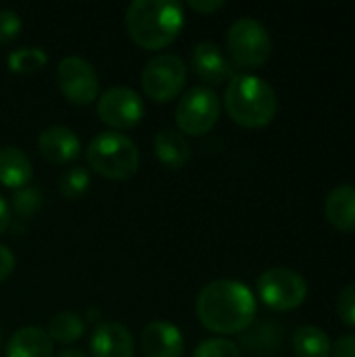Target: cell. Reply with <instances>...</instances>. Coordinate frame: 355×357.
Instances as JSON below:
<instances>
[{
	"mask_svg": "<svg viewBox=\"0 0 355 357\" xmlns=\"http://www.w3.org/2000/svg\"><path fill=\"white\" fill-rule=\"evenodd\" d=\"M199 322L216 335L245 333L257 314V301L251 289L239 280H213L197 297Z\"/></svg>",
	"mask_w": 355,
	"mask_h": 357,
	"instance_id": "1",
	"label": "cell"
},
{
	"mask_svg": "<svg viewBox=\"0 0 355 357\" xmlns=\"http://www.w3.org/2000/svg\"><path fill=\"white\" fill-rule=\"evenodd\" d=\"M184 27V13L178 2L134 0L126 10V29L132 42L144 50L167 48Z\"/></svg>",
	"mask_w": 355,
	"mask_h": 357,
	"instance_id": "2",
	"label": "cell"
},
{
	"mask_svg": "<svg viewBox=\"0 0 355 357\" xmlns=\"http://www.w3.org/2000/svg\"><path fill=\"white\" fill-rule=\"evenodd\" d=\"M224 107L234 123L259 130L274 121L278 113V96L266 79L236 73L226 86Z\"/></svg>",
	"mask_w": 355,
	"mask_h": 357,
	"instance_id": "3",
	"label": "cell"
},
{
	"mask_svg": "<svg viewBox=\"0 0 355 357\" xmlns=\"http://www.w3.org/2000/svg\"><path fill=\"white\" fill-rule=\"evenodd\" d=\"M86 163L105 180L126 182L138 174L140 151L128 136L107 130L90 140L86 149Z\"/></svg>",
	"mask_w": 355,
	"mask_h": 357,
	"instance_id": "4",
	"label": "cell"
},
{
	"mask_svg": "<svg viewBox=\"0 0 355 357\" xmlns=\"http://www.w3.org/2000/svg\"><path fill=\"white\" fill-rule=\"evenodd\" d=\"M226 44L230 61L241 69L264 67L272 56V38L266 25L253 17L236 19L226 33Z\"/></svg>",
	"mask_w": 355,
	"mask_h": 357,
	"instance_id": "5",
	"label": "cell"
},
{
	"mask_svg": "<svg viewBox=\"0 0 355 357\" xmlns=\"http://www.w3.org/2000/svg\"><path fill=\"white\" fill-rule=\"evenodd\" d=\"M186 63L174 52H161L146 61L140 73V86L153 102H169L186 86Z\"/></svg>",
	"mask_w": 355,
	"mask_h": 357,
	"instance_id": "6",
	"label": "cell"
},
{
	"mask_svg": "<svg viewBox=\"0 0 355 357\" xmlns=\"http://www.w3.org/2000/svg\"><path fill=\"white\" fill-rule=\"evenodd\" d=\"M220 119V98L209 86H192L188 88L178 107H176V123L184 136H203L209 134Z\"/></svg>",
	"mask_w": 355,
	"mask_h": 357,
	"instance_id": "7",
	"label": "cell"
},
{
	"mask_svg": "<svg viewBox=\"0 0 355 357\" xmlns=\"http://www.w3.org/2000/svg\"><path fill=\"white\" fill-rule=\"evenodd\" d=\"M259 299L276 312L297 310L308 297V282L289 268H270L257 278Z\"/></svg>",
	"mask_w": 355,
	"mask_h": 357,
	"instance_id": "8",
	"label": "cell"
},
{
	"mask_svg": "<svg viewBox=\"0 0 355 357\" xmlns=\"http://www.w3.org/2000/svg\"><path fill=\"white\" fill-rule=\"evenodd\" d=\"M56 84L63 96L75 107H86L100 96L98 73L84 56L61 59L56 65Z\"/></svg>",
	"mask_w": 355,
	"mask_h": 357,
	"instance_id": "9",
	"label": "cell"
},
{
	"mask_svg": "<svg viewBox=\"0 0 355 357\" xmlns=\"http://www.w3.org/2000/svg\"><path fill=\"white\" fill-rule=\"evenodd\" d=\"M98 119L109 126L113 132L136 128L144 117V100L142 96L128 86L107 88L96 100Z\"/></svg>",
	"mask_w": 355,
	"mask_h": 357,
	"instance_id": "10",
	"label": "cell"
},
{
	"mask_svg": "<svg viewBox=\"0 0 355 357\" xmlns=\"http://www.w3.org/2000/svg\"><path fill=\"white\" fill-rule=\"evenodd\" d=\"M190 63L195 73L205 84H224L236 75L234 63L226 56V52L213 42H199L192 48Z\"/></svg>",
	"mask_w": 355,
	"mask_h": 357,
	"instance_id": "11",
	"label": "cell"
},
{
	"mask_svg": "<svg viewBox=\"0 0 355 357\" xmlns=\"http://www.w3.org/2000/svg\"><path fill=\"white\" fill-rule=\"evenodd\" d=\"M38 153L52 165H67L82 153V140L67 126H50L38 136Z\"/></svg>",
	"mask_w": 355,
	"mask_h": 357,
	"instance_id": "12",
	"label": "cell"
},
{
	"mask_svg": "<svg viewBox=\"0 0 355 357\" xmlns=\"http://www.w3.org/2000/svg\"><path fill=\"white\" fill-rule=\"evenodd\" d=\"M140 349L146 357H182L184 339L178 326L163 320H153L140 333Z\"/></svg>",
	"mask_w": 355,
	"mask_h": 357,
	"instance_id": "13",
	"label": "cell"
},
{
	"mask_svg": "<svg viewBox=\"0 0 355 357\" xmlns=\"http://www.w3.org/2000/svg\"><path fill=\"white\" fill-rule=\"evenodd\" d=\"M92 357H134V337L119 322H100L90 335Z\"/></svg>",
	"mask_w": 355,
	"mask_h": 357,
	"instance_id": "14",
	"label": "cell"
},
{
	"mask_svg": "<svg viewBox=\"0 0 355 357\" xmlns=\"http://www.w3.org/2000/svg\"><path fill=\"white\" fill-rule=\"evenodd\" d=\"M324 215L328 224L339 232H355V186L339 184L324 201Z\"/></svg>",
	"mask_w": 355,
	"mask_h": 357,
	"instance_id": "15",
	"label": "cell"
},
{
	"mask_svg": "<svg viewBox=\"0 0 355 357\" xmlns=\"http://www.w3.org/2000/svg\"><path fill=\"white\" fill-rule=\"evenodd\" d=\"M6 357H54V343L40 326H23L15 331L4 349Z\"/></svg>",
	"mask_w": 355,
	"mask_h": 357,
	"instance_id": "16",
	"label": "cell"
},
{
	"mask_svg": "<svg viewBox=\"0 0 355 357\" xmlns=\"http://www.w3.org/2000/svg\"><path fill=\"white\" fill-rule=\"evenodd\" d=\"M33 178L31 159L19 146H0V184L13 190L29 186Z\"/></svg>",
	"mask_w": 355,
	"mask_h": 357,
	"instance_id": "17",
	"label": "cell"
},
{
	"mask_svg": "<svg viewBox=\"0 0 355 357\" xmlns=\"http://www.w3.org/2000/svg\"><path fill=\"white\" fill-rule=\"evenodd\" d=\"M157 159L169 169H182L190 161V144L180 130L161 128L153 140Z\"/></svg>",
	"mask_w": 355,
	"mask_h": 357,
	"instance_id": "18",
	"label": "cell"
},
{
	"mask_svg": "<svg viewBox=\"0 0 355 357\" xmlns=\"http://www.w3.org/2000/svg\"><path fill=\"white\" fill-rule=\"evenodd\" d=\"M293 351L297 357H328L333 345L322 328L299 326L293 335Z\"/></svg>",
	"mask_w": 355,
	"mask_h": 357,
	"instance_id": "19",
	"label": "cell"
},
{
	"mask_svg": "<svg viewBox=\"0 0 355 357\" xmlns=\"http://www.w3.org/2000/svg\"><path fill=\"white\" fill-rule=\"evenodd\" d=\"M46 333H48L52 343L71 345V343H75V341H80L84 337L86 322L75 312H59L56 316H52Z\"/></svg>",
	"mask_w": 355,
	"mask_h": 357,
	"instance_id": "20",
	"label": "cell"
},
{
	"mask_svg": "<svg viewBox=\"0 0 355 357\" xmlns=\"http://www.w3.org/2000/svg\"><path fill=\"white\" fill-rule=\"evenodd\" d=\"M46 63H48V54L38 46H23V48L10 50L8 59H6L8 69L13 73H19V75L36 73V71L44 69Z\"/></svg>",
	"mask_w": 355,
	"mask_h": 357,
	"instance_id": "21",
	"label": "cell"
},
{
	"mask_svg": "<svg viewBox=\"0 0 355 357\" xmlns=\"http://www.w3.org/2000/svg\"><path fill=\"white\" fill-rule=\"evenodd\" d=\"M90 188V172L86 167H69L61 174L59 178V192L69 199V201H77L82 199Z\"/></svg>",
	"mask_w": 355,
	"mask_h": 357,
	"instance_id": "22",
	"label": "cell"
},
{
	"mask_svg": "<svg viewBox=\"0 0 355 357\" xmlns=\"http://www.w3.org/2000/svg\"><path fill=\"white\" fill-rule=\"evenodd\" d=\"M40 207H42V190L36 186H23V188L15 190L13 199H10V211H15L23 220L38 213Z\"/></svg>",
	"mask_w": 355,
	"mask_h": 357,
	"instance_id": "23",
	"label": "cell"
},
{
	"mask_svg": "<svg viewBox=\"0 0 355 357\" xmlns=\"http://www.w3.org/2000/svg\"><path fill=\"white\" fill-rule=\"evenodd\" d=\"M192 357H243L236 343L224 337H213L197 345Z\"/></svg>",
	"mask_w": 355,
	"mask_h": 357,
	"instance_id": "24",
	"label": "cell"
},
{
	"mask_svg": "<svg viewBox=\"0 0 355 357\" xmlns=\"http://www.w3.org/2000/svg\"><path fill=\"white\" fill-rule=\"evenodd\" d=\"M21 27L23 23L17 10H10V8L0 10V44H8L15 38H19Z\"/></svg>",
	"mask_w": 355,
	"mask_h": 357,
	"instance_id": "25",
	"label": "cell"
},
{
	"mask_svg": "<svg viewBox=\"0 0 355 357\" xmlns=\"http://www.w3.org/2000/svg\"><path fill=\"white\" fill-rule=\"evenodd\" d=\"M337 312L343 324L355 326V282L347 284L337 299Z\"/></svg>",
	"mask_w": 355,
	"mask_h": 357,
	"instance_id": "26",
	"label": "cell"
},
{
	"mask_svg": "<svg viewBox=\"0 0 355 357\" xmlns=\"http://www.w3.org/2000/svg\"><path fill=\"white\" fill-rule=\"evenodd\" d=\"M15 266H17L15 253L6 245H0V282H4L15 272Z\"/></svg>",
	"mask_w": 355,
	"mask_h": 357,
	"instance_id": "27",
	"label": "cell"
},
{
	"mask_svg": "<svg viewBox=\"0 0 355 357\" xmlns=\"http://www.w3.org/2000/svg\"><path fill=\"white\" fill-rule=\"evenodd\" d=\"M333 357H355V333L343 335L335 345H333Z\"/></svg>",
	"mask_w": 355,
	"mask_h": 357,
	"instance_id": "28",
	"label": "cell"
},
{
	"mask_svg": "<svg viewBox=\"0 0 355 357\" xmlns=\"http://www.w3.org/2000/svg\"><path fill=\"white\" fill-rule=\"evenodd\" d=\"M188 6L192 8V10H197V13H203V15H211V13H216V10H220V8H224V2L222 0H190L188 2Z\"/></svg>",
	"mask_w": 355,
	"mask_h": 357,
	"instance_id": "29",
	"label": "cell"
},
{
	"mask_svg": "<svg viewBox=\"0 0 355 357\" xmlns=\"http://www.w3.org/2000/svg\"><path fill=\"white\" fill-rule=\"evenodd\" d=\"M10 207H8V203L0 197V236L8 230V226H10Z\"/></svg>",
	"mask_w": 355,
	"mask_h": 357,
	"instance_id": "30",
	"label": "cell"
},
{
	"mask_svg": "<svg viewBox=\"0 0 355 357\" xmlns=\"http://www.w3.org/2000/svg\"><path fill=\"white\" fill-rule=\"evenodd\" d=\"M54 357H88L84 351H80V349H63V351H59Z\"/></svg>",
	"mask_w": 355,
	"mask_h": 357,
	"instance_id": "31",
	"label": "cell"
},
{
	"mask_svg": "<svg viewBox=\"0 0 355 357\" xmlns=\"http://www.w3.org/2000/svg\"><path fill=\"white\" fill-rule=\"evenodd\" d=\"M0 349H2V331H0Z\"/></svg>",
	"mask_w": 355,
	"mask_h": 357,
	"instance_id": "32",
	"label": "cell"
}]
</instances>
